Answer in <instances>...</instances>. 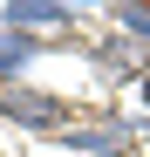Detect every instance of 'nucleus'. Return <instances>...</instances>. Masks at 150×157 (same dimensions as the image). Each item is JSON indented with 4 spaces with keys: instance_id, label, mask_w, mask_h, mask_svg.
I'll return each mask as SVG.
<instances>
[{
    "instance_id": "nucleus-4",
    "label": "nucleus",
    "mask_w": 150,
    "mask_h": 157,
    "mask_svg": "<svg viewBox=\"0 0 150 157\" xmlns=\"http://www.w3.org/2000/svg\"><path fill=\"white\" fill-rule=\"evenodd\" d=\"M34 55H41V41H34V34L0 28V89H14V82H21V68H28Z\"/></svg>"
},
{
    "instance_id": "nucleus-3",
    "label": "nucleus",
    "mask_w": 150,
    "mask_h": 157,
    "mask_svg": "<svg viewBox=\"0 0 150 157\" xmlns=\"http://www.w3.org/2000/svg\"><path fill=\"white\" fill-rule=\"evenodd\" d=\"M75 7L68 0H0V28H21V34H41V28H68Z\"/></svg>"
},
{
    "instance_id": "nucleus-6",
    "label": "nucleus",
    "mask_w": 150,
    "mask_h": 157,
    "mask_svg": "<svg viewBox=\"0 0 150 157\" xmlns=\"http://www.w3.org/2000/svg\"><path fill=\"white\" fill-rule=\"evenodd\" d=\"M143 96H150V75H143Z\"/></svg>"
},
{
    "instance_id": "nucleus-5",
    "label": "nucleus",
    "mask_w": 150,
    "mask_h": 157,
    "mask_svg": "<svg viewBox=\"0 0 150 157\" xmlns=\"http://www.w3.org/2000/svg\"><path fill=\"white\" fill-rule=\"evenodd\" d=\"M109 21H116V34H130L137 48H150V7H143V0H116Z\"/></svg>"
},
{
    "instance_id": "nucleus-2",
    "label": "nucleus",
    "mask_w": 150,
    "mask_h": 157,
    "mask_svg": "<svg viewBox=\"0 0 150 157\" xmlns=\"http://www.w3.org/2000/svg\"><path fill=\"white\" fill-rule=\"evenodd\" d=\"M89 62L103 68L109 82H143V75H150V48H137L130 34H116V28H109L103 41L89 48Z\"/></svg>"
},
{
    "instance_id": "nucleus-1",
    "label": "nucleus",
    "mask_w": 150,
    "mask_h": 157,
    "mask_svg": "<svg viewBox=\"0 0 150 157\" xmlns=\"http://www.w3.org/2000/svg\"><path fill=\"white\" fill-rule=\"evenodd\" d=\"M0 123H14V130H41V137H62V123H68V102H62L55 89L14 82V89H0Z\"/></svg>"
}]
</instances>
